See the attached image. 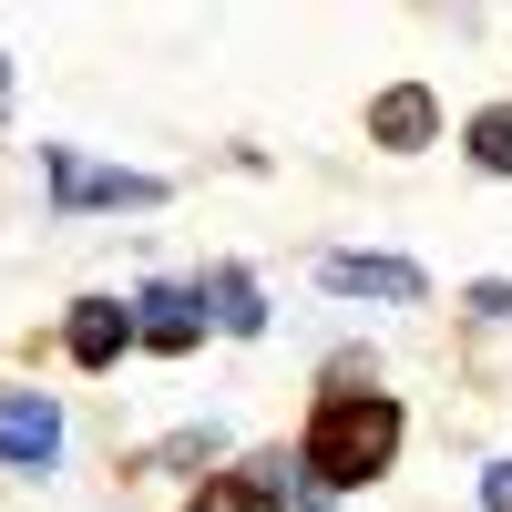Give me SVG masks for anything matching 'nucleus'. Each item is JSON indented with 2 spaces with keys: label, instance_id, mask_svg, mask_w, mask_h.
<instances>
[{
  "label": "nucleus",
  "instance_id": "1",
  "mask_svg": "<svg viewBox=\"0 0 512 512\" xmlns=\"http://www.w3.org/2000/svg\"><path fill=\"white\" fill-rule=\"evenodd\" d=\"M390 451H400V410L379 400V390H338L308 420V441H297V472H318L328 492H349L369 472H390Z\"/></svg>",
  "mask_w": 512,
  "mask_h": 512
},
{
  "label": "nucleus",
  "instance_id": "2",
  "mask_svg": "<svg viewBox=\"0 0 512 512\" xmlns=\"http://www.w3.org/2000/svg\"><path fill=\"white\" fill-rule=\"evenodd\" d=\"M41 175H52V205H62V216H82V205H154V195H164L154 175H113V164H82L72 144H52V154H41Z\"/></svg>",
  "mask_w": 512,
  "mask_h": 512
},
{
  "label": "nucleus",
  "instance_id": "3",
  "mask_svg": "<svg viewBox=\"0 0 512 512\" xmlns=\"http://www.w3.org/2000/svg\"><path fill=\"white\" fill-rule=\"evenodd\" d=\"M52 451H62V410L41 390H11L0 400V461L11 472H52Z\"/></svg>",
  "mask_w": 512,
  "mask_h": 512
},
{
  "label": "nucleus",
  "instance_id": "4",
  "mask_svg": "<svg viewBox=\"0 0 512 512\" xmlns=\"http://www.w3.org/2000/svg\"><path fill=\"white\" fill-rule=\"evenodd\" d=\"M134 338H154V349H195V338H205V297L195 287H144L134 297Z\"/></svg>",
  "mask_w": 512,
  "mask_h": 512
},
{
  "label": "nucleus",
  "instance_id": "5",
  "mask_svg": "<svg viewBox=\"0 0 512 512\" xmlns=\"http://www.w3.org/2000/svg\"><path fill=\"white\" fill-rule=\"evenodd\" d=\"M338 297H390V308H410L420 297V267H400V256H328L318 267Z\"/></svg>",
  "mask_w": 512,
  "mask_h": 512
},
{
  "label": "nucleus",
  "instance_id": "6",
  "mask_svg": "<svg viewBox=\"0 0 512 512\" xmlns=\"http://www.w3.org/2000/svg\"><path fill=\"white\" fill-rule=\"evenodd\" d=\"M195 512H287V461H256V472H216L195 492Z\"/></svg>",
  "mask_w": 512,
  "mask_h": 512
},
{
  "label": "nucleus",
  "instance_id": "7",
  "mask_svg": "<svg viewBox=\"0 0 512 512\" xmlns=\"http://www.w3.org/2000/svg\"><path fill=\"white\" fill-rule=\"evenodd\" d=\"M123 338H134V308H113V297H82V308H72V359L82 369H113Z\"/></svg>",
  "mask_w": 512,
  "mask_h": 512
},
{
  "label": "nucleus",
  "instance_id": "8",
  "mask_svg": "<svg viewBox=\"0 0 512 512\" xmlns=\"http://www.w3.org/2000/svg\"><path fill=\"white\" fill-rule=\"evenodd\" d=\"M431 123H441V113H431V93H420V82H400V93H379V103H369V134H379V144H400V154H410V144H431Z\"/></svg>",
  "mask_w": 512,
  "mask_h": 512
},
{
  "label": "nucleus",
  "instance_id": "9",
  "mask_svg": "<svg viewBox=\"0 0 512 512\" xmlns=\"http://www.w3.org/2000/svg\"><path fill=\"white\" fill-rule=\"evenodd\" d=\"M216 318H226L236 338L267 328V308H256V277H246V267H216Z\"/></svg>",
  "mask_w": 512,
  "mask_h": 512
},
{
  "label": "nucleus",
  "instance_id": "10",
  "mask_svg": "<svg viewBox=\"0 0 512 512\" xmlns=\"http://www.w3.org/2000/svg\"><path fill=\"white\" fill-rule=\"evenodd\" d=\"M472 164H482V175H512V103L472 123Z\"/></svg>",
  "mask_w": 512,
  "mask_h": 512
},
{
  "label": "nucleus",
  "instance_id": "11",
  "mask_svg": "<svg viewBox=\"0 0 512 512\" xmlns=\"http://www.w3.org/2000/svg\"><path fill=\"white\" fill-rule=\"evenodd\" d=\"M472 308H482V318H512V277H482V287H472Z\"/></svg>",
  "mask_w": 512,
  "mask_h": 512
},
{
  "label": "nucleus",
  "instance_id": "12",
  "mask_svg": "<svg viewBox=\"0 0 512 512\" xmlns=\"http://www.w3.org/2000/svg\"><path fill=\"white\" fill-rule=\"evenodd\" d=\"M482 502H492V512H512V461H492V472H482Z\"/></svg>",
  "mask_w": 512,
  "mask_h": 512
}]
</instances>
